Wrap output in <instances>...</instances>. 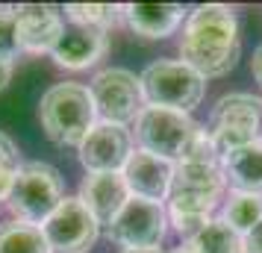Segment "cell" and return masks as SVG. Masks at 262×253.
<instances>
[{
  "label": "cell",
  "instance_id": "obj_1",
  "mask_svg": "<svg viewBox=\"0 0 262 253\" xmlns=\"http://www.w3.org/2000/svg\"><path fill=\"white\" fill-rule=\"evenodd\" d=\"M242 53L236 12L221 3L198 6L186 18L183 38H180V62L206 77H224L233 71Z\"/></svg>",
  "mask_w": 262,
  "mask_h": 253
},
{
  "label": "cell",
  "instance_id": "obj_2",
  "mask_svg": "<svg viewBox=\"0 0 262 253\" xmlns=\"http://www.w3.org/2000/svg\"><path fill=\"white\" fill-rule=\"evenodd\" d=\"M97 109L89 88L80 83H59L48 88L38 103V121L48 139L59 147H80L95 130Z\"/></svg>",
  "mask_w": 262,
  "mask_h": 253
},
{
  "label": "cell",
  "instance_id": "obj_3",
  "mask_svg": "<svg viewBox=\"0 0 262 253\" xmlns=\"http://www.w3.org/2000/svg\"><path fill=\"white\" fill-rule=\"evenodd\" d=\"M62 200H65V186L59 171L48 162H27L15 177L6 206L18 221L41 227Z\"/></svg>",
  "mask_w": 262,
  "mask_h": 253
},
{
  "label": "cell",
  "instance_id": "obj_4",
  "mask_svg": "<svg viewBox=\"0 0 262 253\" xmlns=\"http://www.w3.org/2000/svg\"><path fill=\"white\" fill-rule=\"evenodd\" d=\"M139 80H142V95L147 106L177 109L186 115H189V109L201 103L203 88H206V80L194 68L174 59H159L147 65Z\"/></svg>",
  "mask_w": 262,
  "mask_h": 253
},
{
  "label": "cell",
  "instance_id": "obj_5",
  "mask_svg": "<svg viewBox=\"0 0 262 253\" xmlns=\"http://www.w3.org/2000/svg\"><path fill=\"white\" fill-rule=\"evenodd\" d=\"M209 135L215 142L218 156H227L238 147L259 142L262 135V100L253 95H224L212 109Z\"/></svg>",
  "mask_w": 262,
  "mask_h": 253
},
{
  "label": "cell",
  "instance_id": "obj_6",
  "mask_svg": "<svg viewBox=\"0 0 262 253\" xmlns=\"http://www.w3.org/2000/svg\"><path fill=\"white\" fill-rule=\"evenodd\" d=\"M89 95L95 100L97 118L100 124H115L127 127L136 121L144 109V95H142V80L136 74L124 68H106L100 71L89 85Z\"/></svg>",
  "mask_w": 262,
  "mask_h": 253
},
{
  "label": "cell",
  "instance_id": "obj_7",
  "mask_svg": "<svg viewBox=\"0 0 262 253\" xmlns=\"http://www.w3.org/2000/svg\"><path fill=\"white\" fill-rule=\"evenodd\" d=\"M198 130V124L177 109H162V106H144L142 115L136 118V139L144 153H154L159 159H174L183 156V150L189 145L191 133Z\"/></svg>",
  "mask_w": 262,
  "mask_h": 253
},
{
  "label": "cell",
  "instance_id": "obj_8",
  "mask_svg": "<svg viewBox=\"0 0 262 253\" xmlns=\"http://www.w3.org/2000/svg\"><path fill=\"white\" fill-rule=\"evenodd\" d=\"M165 224H168V215L162 209V203L130 194V200L124 203V209L106 227V236L115 244L127 247V250L156 247L159 241L165 239Z\"/></svg>",
  "mask_w": 262,
  "mask_h": 253
},
{
  "label": "cell",
  "instance_id": "obj_9",
  "mask_svg": "<svg viewBox=\"0 0 262 253\" xmlns=\"http://www.w3.org/2000/svg\"><path fill=\"white\" fill-rule=\"evenodd\" d=\"M50 253H83L97 241L100 224L80 197H65L53 215L41 224Z\"/></svg>",
  "mask_w": 262,
  "mask_h": 253
},
{
  "label": "cell",
  "instance_id": "obj_10",
  "mask_svg": "<svg viewBox=\"0 0 262 253\" xmlns=\"http://www.w3.org/2000/svg\"><path fill=\"white\" fill-rule=\"evenodd\" d=\"M133 156V139L127 127L95 124V130L80 145V162L89 174H121Z\"/></svg>",
  "mask_w": 262,
  "mask_h": 253
},
{
  "label": "cell",
  "instance_id": "obj_11",
  "mask_svg": "<svg viewBox=\"0 0 262 253\" xmlns=\"http://www.w3.org/2000/svg\"><path fill=\"white\" fill-rule=\"evenodd\" d=\"M62 30V15L53 6H38V3H27V6H15V36H18V50L27 53H45L53 50L59 41Z\"/></svg>",
  "mask_w": 262,
  "mask_h": 253
},
{
  "label": "cell",
  "instance_id": "obj_12",
  "mask_svg": "<svg viewBox=\"0 0 262 253\" xmlns=\"http://www.w3.org/2000/svg\"><path fill=\"white\" fill-rule=\"evenodd\" d=\"M124 182L130 189L133 197H144V200H156L162 203L171 194V180H174V162L159 159L154 153L136 150L127 165H124Z\"/></svg>",
  "mask_w": 262,
  "mask_h": 253
},
{
  "label": "cell",
  "instance_id": "obj_13",
  "mask_svg": "<svg viewBox=\"0 0 262 253\" xmlns=\"http://www.w3.org/2000/svg\"><path fill=\"white\" fill-rule=\"evenodd\" d=\"M56 65L71 68V71H83L89 65H95L103 53H106V30H95V27H80L68 24L62 30L56 48L50 50Z\"/></svg>",
  "mask_w": 262,
  "mask_h": 253
},
{
  "label": "cell",
  "instance_id": "obj_14",
  "mask_svg": "<svg viewBox=\"0 0 262 253\" xmlns=\"http://www.w3.org/2000/svg\"><path fill=\"white\" fill-rule=\"evenodd\" d=\"M80 200L89 206V212L97 218V224H112L124 203L130 200V189L124 182V174H85Z\"/></svg>",
  "mask_w": 262,
  "mask_h": 253
},
{
  "label": "cell",
  "instance_id": "obj_15",
  "mask_svg": "<svg viewBox=\"0 0 262 253\" xmlns=\"http://www.w3.org/2000/svg\"><path fill=\"white\" fill-rule=\"evenodd\" d=\"M121 12L130 30L142 38H165L186 21V9L177 3H130Z\"/></svg>",
  "mask_w": 262,
  "mask_h": 253
},
{
  "label": "cell",
  "instance_id": "obj_16",
  "mask_svg": "<svg viewBox=\"0 0 262 253\" xmlns=\"http://www.w3.org/2000/svg\"><path fill=\"white\" fill-rule=\"evenodd\" d=\"M221 171L224 180H230L238 192L262 194V142H253L221 156Z\"/></svg>",
  "mask_w": 262,
  "mask_h": 253
},
{
  "label": "cell",
  "instance_id": "obj_17",
  "mask_svg": "<svg viewBox=\"0 0 262 253\" xmlns=\"http://www.w3.org/2000/svg\"><path fill=\"white\" fill-rule=\"evenodd\" d=\"M221 189H224V171H221V165H206V162H180V165H174L171 192L218 197Z\"/></svg>",
  "mask_w": 262,
  "mask_h": 253
},
{
  "label": "cell",
  "instance_id": "obj_18",
  "mask_svg": "<svg viewBox=\"0 0 262 253\" xmlns=\"http://www.w3.org/2000/svg\"><path fill=\"white\" fill-rule=\"evenodd\" d=\"M191 253H245V239L224 224V218H212L201 233L189 239Z\"/></svg>",
  "mask_w": 262,
  "mask_h": 253
},
{
  "label": "cell",
  "instance_id": "obj_19",
  "mask_svg": "<svg viewBox=\"0 0 262 253\" xmlns=\"http://www.w3.org/2000/svg\"><path fill=\"white\" fill-rule=\"evenodd\" d=\"M0 253H50L41 227L15 221L0 229Z\"/></svg>",
  "mask_w": 262,
  "mask_h": 253
},
{
  "label": "cell",
  "instance_id": "obj_20",
  "mask_svg": "<svg viewBox=\"0 0 262 253\" xmlns=\"http://www.w3.org/2000/svg\"><path fill=\"white\" fill-rule=\"evenodd\" d=\"M262 221V194H248V192H236L224 206V224L236 229L238 236L245 239L250 229Z\"/></svg>",
  "mask_w": 262,
  "mask_h": 253
},
{
  "label": "cell",
  "instance_id": "obj_21",
  "mask_svg": "<svg viewBox=\"0 0 262 253\" xmlns=\"http://www.w3.org/2000/svg\"><path fill=\"white\" fill-rule=\"evenodd\" d=\"M65 12L71 18V24L80 27H95V30H109L118 21V6H106V3H71L65 6Z\"/></svg>",
  "mask_w": 262,
  "mask_h": 253
},
{
  "label": "cell",
  "instance_id": "obj_22",
  "mask_svg": "<svg viewBox=\"0 0 262 253\" xmlns=\"http://www.w3.org/2000/svg\"><path fill=\"white\" fill-rule=\"evenodd\" d=\"M18 171H21L18 147L12 145V139H9V135L0 133V200H6V197H9Z\"/></svg>",
  "mask_w": 262,
  "mask_h": 253
},
{
  "label": "cell",
  "instance_id": "obj_23",
  "mask_svg": "<svg viewBox=\"0 0 262 253\" xmlns=\"http://www.w3.org/2000/svg\"><path fill=\"white\" fill-rule=\"evenodd\" d=\"M180 162H206V165H218V162H221L218 150H215L212 135H209L206 127H198V130L191 133V139H189V145H186V150H183Z\"/></svg>",
  "mask_w": 262,
  "mask_h": 253
},
{
  "label": "cell",
  "instance_id": "obj_24",
  "mask_svg": "<svg viewBox=\"0 0 262 253\" xmlns=\"http://www.w3.org/2000/svg\"><path fill=\"white\" fill-rule=\"evenodd\" d=\"M18 56V36H15V6H0V62L12 65Z\"/></svg>",
  "mask_w": 262,
  "mask_h": 253
},
{
  "label": "cell",
  "instance_id": "obj_25",
  "mask_svg": "<svg viewBox=\"0 0 262 253\" xmlns=\"http://www.w3.org/2000/svg\"><path fill=\"white\" fill-rule=\"evenodd\" d=\"M245 253H262V221L245 236Z\"/></svg>",
  "mask_w": 262,
  "mask_h": 253
},
{
  "label": "cell",
  "instance_id": "obj_26",
  "mask_svg": "<svg viewBox=\"0 0 262 253\" xmlns=\"http://www.w3.org/2000/svg\"><path fill=\"white\" fill-rule=\"evenodd\" d=\"M250 71H253V77H256V83L262 85V44L256 48V53H253V62H250Z\"/></svg>",
  "mask_w": 262,
  "mask_h": 253
},
{
  "label": "cell",
  "instance_id": "obj_27",
  "mask_svg": "<svg viewBox=\"0 0 262 253\" xmlns=\"http://www.w3.org/2000/svg\"><path fill=\"white\" fill-rule=\"evenodd\" d=\"M9 77H12V65H6V62H0V91L9 85Z\"/></svg>",
  "mask_w": 262,
  "mask_h": 253
},
{
  "label": "cell",
  "instance_id": "obj_28",
  "mask_svg": "<svg viewBox=\"0 0 262 253\" xmlns=\"http://www.w3.org/2000/svg\"><path fill=\"white\" fill-rule=\"evenodd\" d=\"M121 253H162L159 247H139V250H121Z\"/></svg>",
  "mask_w": 262,
  "mask_h": 253
},
{
  "label": "cell",
  "instance_id": "obj_29",
  "mask_svg": "<svg viewBox=\"0 0 262 253\" xmlns=\"http://www.w3.org/2000/svg\"><path fill=\"white\" fill-rule=\"evenodd\" d=\"M171 253H191L189 247H177V250H171Z\"/></svg>",
  "mask_w": 262,
  "mask_h": 253
}]
</instances>
